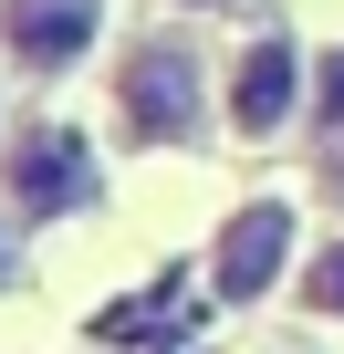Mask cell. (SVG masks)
<instances>
[{
    "label": "cell",
    "mask_w": 344,
    "mask_h": 354,
    "mask_svg": "<svg viewBox=\"0 0 344 354\" xmlns=\"http://www.w3.org/2000/svg\"><path fill=\"white\" fill-rule=\"evenodd\" d=\"M115 104H125V136L188 146V136H199V53H188L178 32H146V42L125 53V73H115Z\"/></svg>",
    "instance_id": "obj_1"
},
{
    "label": "cell",
    "mask_w": 344,
    "mask_h": 354,
    "mask_svg": "<svg viewBox=\"0 0 344 354\" xmlns=\"http://www.w3.org/2000/svg\"><path fill=\"white\" fill-rule=\"evenodd\" d=\"M11 198H21L32 219L84 209V198H94V146H84L73 125H32V136L11 146Z\"/></svg>",
    "instance_id": "obj_2"
},
{
    "label": "cell",
    "mask_w": 344,
    "mask_h": 354,
    "mask_svg": "<svg viewBox=\"0 0 344 354\" xmlns=\"http://www.w3.org/2000/svg\"><path fill=\"white\" fill-rule=\"evenodd\" d=\"M105 32V0H0V42L32 73H73Z\"/></svg>",
    "instance_id": "obj_3"
},
{
    "label": "cell",
    "mask_w": 344,
    "mask_h": 354,
    "mask_svg": "<svg viewBox=\"0 0 344 354\" xmlns=\"http://www.w3.org/2000/svg\"><path fill=\"white\" fill-rule=\"evenodd\" d=\"M292 94H302V53L282 32H261L240 63H230V125L240 136H282L292 125Z\"/></svg>",
    "instance_id": "obj_4"
},
{
    "label": "cell",
    "mask_w": 344,
    "mask_h": 354,
    "mask_svg": "<svg viewBox=\"0 0 344 354\" xmlns=\"http://www.w3.org/2000/svg\"><path fill=\"white\" fill-rule=\"evenodd\" d=\"M282 250H292V209H271V198H261V209H240V219L219 230V292H230V302H251V292L282 271Z\"/></svg>",
    "instance_id": "obj_5"
},
{
    "label": "cell",
    "mask_w": 344,
    "mask_h": 354,
    "mask_svg": "<svg viewBox=\"0 0 344 354\" xmlns=\"http://www.w3.org/2000/svg\"><path fill=\"white\" fill-rule=\"evenodd\" d=\"M302 292H313V313H344V240H334V250H313Z\"/></svg>",
    "instance_id": "obj_6"
},
{
    "label": "cell",
    "mask_w": 344,
    "mask_h": 354,
    "mask_svg": "<svg viewBox=\"0 0 344 354\" xmlns=\"http://www.w3.org/2000/svg\"><path fill=\"white\" fill-rule=\"evenodd\" d=\"M313 125H344V53L313 63Z\"/></svg>",
    "instance_id": "obj_7"
},
{
    "label": "cell",
    "mask_w": 344,
    "mask_h": 354,
    "mask_svg": "<svg viewBox=\"0 0 344 354\" xmlns=\"http://www.w3.org/2000/svg\"><path fill=\"white\" fill-rule=\"evenodd\" d=\"M334 188H344V156H334Z\"/></svg>",
    "instance_id": "obj_8"
}]
</instances>
